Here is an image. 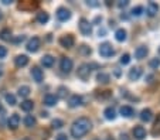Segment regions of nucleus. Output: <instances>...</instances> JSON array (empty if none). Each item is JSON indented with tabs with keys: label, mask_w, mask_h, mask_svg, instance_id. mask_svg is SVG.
<instances>
[{
	"label": "nucleus",
	"mask_w": 160,
	"mask_h": 140,
	"mask_svg": "<svg viewBox=\"0 0 160 140\" xmlns=\"http://www.w3.org/2000/svg\"><path fill=\"white\" fill-rule=\"evenodd\" d=\"M91 128H92V123H91L89 119L79 118L71 126V136L74 139H81V137H84L91 130Z\"/></svg>",
	"instance_id": "obj_1"
},
{
	"label": "nucleus",
	"mask_w": 160,
	"mask_h": 140,
	"mask_svg": "<svg viewBox=\"0 0 160 140\" xmlns=\"http://www.w3.org/2000/svg\"><path fill=\"white\" fill-rule=\"evenodd\" d=\"M99 54L102 55V57L108 58V57H112V55L115 54V50L112 48L111 44L105 43V44H101L99 46Z\"/></svg>",
	"instance_id": "obj_2"
},
{
	"label": "nucleus",
	"mask_w": 160,
	"mask_h": 140,
	"mask_svg": "<svg viewBox=\"0 0 160 140\" xmlns=\"http://www.w3.org/2000/svg\"><path fill=\"white\" fill-rule=\"evenodd\" d=\"M79 30L84 36H91L92 33V24L88 22L87 18H81V22H79Z\"/></svg>",
	"instance_id": "obj_3"
},
{
	"label": "nucleus",
	"mask_w": 160,
	"mask_h": 140,
	"mask_svg": "<svg viewBox=\"0 0 160 140\" xmlns=\"http://www.w3.org/2000/svg\"><path fill=\"white\" fill-rule=\"evenodd\" d=\"M91 75V67L89 64H82L81 67L78 68V76L81 79H88Z\"/></svg>",
	"instance_id": "obj_4"
},
{
	"label": "nucleus",
	"mask_w": 160,
	"mask_h": 140,
	"mask_svg": "<svg viewBox=\"0 0 160 140\" xmlns=\"http://www.w3.org/2000/svg\"><path fill=\"white\" fill-rule=\"evenodd\" d=\"M72 67H74V62H72V60L71 58H62L61 60V71L62 72H71V70H72Z\"/></svg>",
	"instance_id": "obj_5"
},
{
	"label": "nucleus",
	"mask_w": 160,
	"mask_h": 140,
	"mask_svg": "<svg viewBox=\"0 0 160 140\" xmlns=\"http://www.w3.org/2000/svg\"><path fill=\"white\" fill-rule=\"evenodd\" d=\"M57 17L61 22H67V20L71 18V12L68 9H65V7H60V9L57 10Z\"/></svg>",
	"instance_id": "obj_6"
},
{
	"label": "nucleus",
	"mask_w": 160,
	"mask_h": 140,
	"mask_svg": "<svg viewBox=\"0 0 160 140\" xmlns=\"http://www.w3.org/2000/svg\"><path fill=\"white\" fill-rule=\"evenodd\" d=\"M74 43H75V40H74V37L71 36V34L61 37V40H60V44L64 48H71V47H74Z\"/></svg>",
	"instance_id": "obj_7"
},
{
	"label": "nucleus",
	"mask_w": 160,
	"mask_h": 140,
	"mask_svg": "<svg viewBox=\"0 0 160 140\" xmlns=\"http://www.w3.org/2000/svg\"><path fill=\"white\" fill-rule=\"evenodd\" d=\"M18 125H20V116H18L17 113H13L9 118L7 126H9V129H12V130H16V129L18 128Z\"/></svg>",
	"instance_id": "obj_8"
},
{
	"label": "nucleus",
	"mask_w": 160,
	"mask_h": 140,
	"mask_svg": "<svg viewBox=\"0 0 160 140\" xmlns=\"http://www.w3.org/2000/svg\"><path fill=\"white\" fill-rule=\"evenodd\" d=\"M38 48H40V38L38 37H33L27 43V50L30 52H36L38 51Z\"/></svg>",
	"instance_id": "obj_9"
},
{
	"label": "nucleus",
	"mask_w": 160,
	"mask_h": 140,
	"mask_svg": "<svg viewBox=\"0 0 160 140\" xmlns=\"http://www.w3.org/2000/svg\"><path fill=\"white\" fill-rule=\"evenodd\" d=\"M31 76H33V79L36 81V82H41L42 79H44V74H42V71L40 70L38 67H33L31 68Z\"/></svg>",
	"instance_id": "obj_10"
},
{
	"label": "nucleus",
	"mask_w": 160,
	"mask_h": 140,
	"mask_svg": "<svg viewBox=\"0 0 160 140\" xmlns=\"http://www.w3.org/2000/svg\"><path fill=\"white\" fill-rule=\"evenodd\" d=\"M133 136H135L136 140H143L146 137V130L142 126H136V128L133 129Z\"/></svg>",
	"instance_id": "obj_11"
},
{
	"label": "nucleus",
	"mask_w": 160,
	"mask_h": 140,
	"mask_svg": "<svg viewBox=\"0 0 160 140\" xmlns=\"http://www.w3.org/2000/svg\"><path fill=\"white\" fill-rule=\"evenodd\" d=\"M148 52H149L148 47H145V46L138 47V48H136V51H135V57L138 58V60H142V58H146Z\"/></svg>",
	"instance_id": "obj_12"
},
{
	"label": "nucleus",
	"mask_w": 160,
	"mask_h": 140,
	"mask_svg": "<svg viewBox=\"0 0 160 140\" xmlns=\"http://www.w3.org/2000/svg\"><path fill=\"white\" fill-rule=\"evenodd\" d=\"M70 108H77V106H81L82 105V98L79 95H72L70 98V102H68Z\"/></svg>",
	"instance_id": "obj_13"
},
{
	"label": "nucleus",
	"mask_w": 160,
	"mask_h": 140,
	"mask_svg": "<svg viewBox=\"0 0 160 140\" xmlns=\"http://www.w3.org/2000/svg\"><path fill=\"white\" fill-rule=\"evenodd\" d=\"M14 64L17 65V67H26V65L28 64V57L27 55H17L14 60Z\"/></svg>",
	"instance_id": "obj_14"
},
{
	"label": "nucleus",
	"mask_w": 160,
	"mask_h": 140,
	"mask_svg": "<svg viewBox=\"0 0 160 140\" xmlns=\"http://www.w3.org/2000/svg\"><path fill=\"white\" fill-rule=\"evenodd\" d=\"M157 12H159V6H157L156 3H153V2H150V3L148 4V9H146L148 16L149 17H153V16H156Z\"/></svg>",
	"instance_id": "obj_15"
},
{
	"label": "nucleus",
	"mask_w": 160,
	"mask_h": 140,
	"mask_svg": "<svg viewBox=\"0 0 160 140\" xmlns=\"http://www.w3.org/2000/svg\"><path fill=\"white\" fill-rule=\"evenodd\" d=\"M140 75H142V70H140V68H138V67H135V68H132V70H130L129 79H130V81H136V79L140 78Z\"/></svg>",
	"instance_id": "obj_16"
},
{
	"label": "nucleus",
	"mask_w": 160,
	"mask_h": 140,
	"mask_svg": "<svg viewBox=\"0 0 160 140\" xmlns=\"http://www.w3.org/2000/svg\"><path fill=\"white\" fill-rule=\"evenodd\" d=\"M57 101H58V98L51 94L45 95V98H44V104L47 105V106H54V105L57 104Z\"/></svg>",
	"instance_id": "obj_17"
},
{
	"label": "nucleus",
	"mask_w": 160,
	"mask_h": 140,
	"mask_svg": "<svg viewBox=\"0 0 160 140\" xmlns=\"http://www.w3.org/2000/svg\"><path fill=\"white\" fill-rule=\"evenodd\" d=\"M54 57L52 55H44V57L41 58V64L44 65V67H47V68H50V67H52L54 65Z\"/></svg>",
	"instance_id": "obj_18"
},
{
	"label": "nucleus",
	"mask_w": 160,
	"mask_h": 140,
	"mask_svg": "<svg viewBox=\"0 0 160 140\" xmlns=\"http://www.w3.org/2000/svg\"><path fill=\"white\" fill-rule=\"evenodd\" d=\"M103 115H105V118L108 119V120H113V119L116 118V110L113 109V108H106Z\"/></svg>",
	"instance_id": "obj_19"
},
{
	"label": "nucleus",
	"mask_w": 160,
	"mask_h": 140,
	"mask_svg": "<svg viewBox=\"0 0 160 140\" xmlns=\"http://www.w3.org/2000/svg\"><path fill=\"white\" fill-rule=\"evenodd\" d=\"M20 108H21V110H24V112H30V110H33V108H34V102L33 101H24V102H21Z\"/></svg>",
	"instance_id": "obj_20"
},
{
	"label": "nucleus",
	"mask_w": 160,
	"mask_h": 140,
	"mask_svg": "<svg viewBox=\"0 0 160 140\" xmlns=\"http://www.w3.org/2000/svg\"><path fill=\"white\" fill-rule=\"evenodd\" d=\"M115 38L118 40L119 43L125 41V40H126V30H123V28H119V30H116V33H115Z\"/></svg>",
	"instance_id": "obj_21"
},
{
	"label": "nucleus",
	"mask_w": 160,
	"mask_h": 140,
	"mask_svg": "<svg viewBox=\"0 0 160 140\" xmlns=\"http://www.w3.org/2000/svg\"><path fill=\"white\" fill-rule=\"evenodd\" d=\"M48 18H50L48 13L41 12V13H38V14H37V22H38L40 24H45V23L48 22Z\"/></svg>",
	"instance_id": "obj_22"
},
{
	"label": "nucleus",
	"mask_w": 160,
	"mask_h": 140,
	"mask_svg": "<svg viewBox=\"0 0 160 140\" xmlns=\"http://www.w3.org/2000/svg\"><path fill=\"white\" fill-rule=\"evenodd\" d=\"M121 115L125 116V118H130V116H133V108H130V106H122L121 108Z\"/></svg>",
	"instance_id": "obj_23"
},
{
	"label": "nucleus",
	"mask_w": 160,
	"mask_h": 140,
	"mask_svg": "<svg viewBox=\"0 0 160 140\" xmlns=\"http://www.w3.org/2000/svg\"><path fill=\"white\" fill-rule=\"evenodd\" d=\"M140 119H142L143 122H149L152 119V110L150 109H143L142 113H140Z\"/></svg>",
	"instance_id": "obj_24"
},
{
	"label": "nucleus",
	"mask_w": 160,
	"mask_h": 140,
	"mask_svg": "<svg viewBox=\"0 0 160 140\" xmlns=\"http://www.w3.org/2000/svg\"><path fill=\"white\" fill-rule=\"evenodd\" d=\"M24 125L27 126V128H33V126L36 125V118H34L33 115H27L24 118Z\"/></svg>",
	"instance_id": "obj_25"
},
{
	"label": "nucleus",
	"mask_w": 160,
	"mask_h": 140,
	"mask_svg": "<svg viewBox=\"0 0 160 140\" xmlns=\"http://www.w3.org/2000/svg\"><path fill=\"white\" fill-rule=\"evenodd\" d=\"M97 79H98V82L108 84L109 82V75L108 74H105V72H99L98 74V76H97Z\"/></svg>",
	"instance_id": "obj_26"
},
{
	"label": "nucleus",
	"mask_w": 160,
	"mask_h": 140,
	"mask_svg": "<svg viewBox=\"0 0 160 140\" xmlns=\"http://www.w3.org/2000/svg\"><path fill=\"white\" fill-rule=\"evenodd\" d=\"M18 95H20L21 98H27L28 95H30V88H28V86H20V88H18Z\"/></svg>",
	"instance_id": "obj_27"
},
{
	"label": "nucleus",
	"mask_w": 160,
	"mask_h": 140,
	"mask_svg": "<svg viewBox=\"0 0 160 140\" xmlns=\"http://www.w3.org/2000/svg\"><path fill=\"white\" fill-rule=\"evenodd\" d=\"M153 134H160V113L157 115V119L154 122V126H153Z\"/></svg>",
	"instance_id": "obj_28"
},
{
	"label": "nucleus",
	"mask_w": 160,
	"mask_h": 140,
	"mask_svg": "<svg viewBox=\"0 0 160 140\" xmlns=\"http://www.w3.org/2000/svg\"><path fill=\"white\" fill-rule=\"evenodd\" d=\"M6 102L10 105V106H14L16 105V96L12 95V94H7L6 95Z\"/></svg>",
	"instance_id": "obj_29"
},
{
	"label": "nucleus",
	"mask_w": 160,
	"mask_h": 140,
	"mask_svg": "<svg viewBox=\"0 0 160 140\" xmlns=\"http://www.w3.org/2000/svg\"><path fill=\"white\" fill-rule=\"evenodd\" d=\"M0 38L2 40H10L12 38V33H10V30H3L2 33H0Z\"/></svg>",
	"instance_id": "obj_30"
},
{
	"label": "nucleus",
	"mask_w": 160,
	"mask_h": 140,
	"mask_svg": "<svg viewBox=\"0 0 160 140\" xmlns=\"http://www.w3.org/2000/svg\"><path fill=\"white\" fill-rule=\"evenodd\" d=\"M67 94H68L67 88H64V86H60V88H58V96L57 98H65Z\"/></svg>",
	"instance_id": "obj_31"
},
{
	"label": "nucleus",
	"mask_w": 160,
	"mask_h": 140,
	"mask_svg": "<svg viewBox=\"0 0 160 140\" xmlns=\"http://www.w3.org/2000/svg\"><path fill=\"white\" fill-rule=\"evenodd\" d=\"M51 126H52L54 129L62 128V120H60V119H54V120H52V123H51Z\"/></svg>",
	"instance_id": "obj_32"
},
{
	"label": "nucleus",
	"mask_w": 160,
	"mask_h": 140,
	"mask_svg": "<svg viewBox=\"0 0 160 140\" xmlns=\"http://www.w3.org/2000/svg\"><path fill=\"white\" fill-rule=\"evenodd\" d=\"M129 61H130V55H129V54L122 55V58H121V64L126 65V64H129Z\"/></svg>",
	"instance_id": "obj_33"
},
{
	"label": "nucleus",
	"mask_w": 160,
	"mask_h": 140,
	"mask_svg": "<svg viewBox=\"0 0 160 140\" xmlns=\"http://www.w3.org/2000/svg\"><path fill=\"white\" fill-rule=\"evenodd\" d=\"M142 12H143V7L138 6V7H135V9L132 10V14H133V16H136V17H138V16H140V14H142Z\"/></svg>",
	"instance_id": "obj_34"
},
{
	"label": "nucleus",
	"mask_w": 160,
	"mask_h": 140,
	"mask_svg": "<svg viewBox=\"0 0 160 140\" xmlns=\"http://www.w3.org/2000/svg\"><path fill=\"white\" fill-rule=\"evenodd\" d=\"M159 65H160V60H159V58H154V60H152V61H150V67L152 68H157Z\"/></svg>",
	"instance_id": "obj_35"
},
{
	"label": "nucleus",
	"mask_w": 160,
	"mask_h": 140,
	"mask_svg": "<svg viewBox=\"0 0 160 140\" xmlns=\"http://www.w3.org/2000/svg\"><path fill=\"white\" fill-rule=\"evenodd\" d=\"M6 55H7V50H6V47L0 46V58H4Z\"/></svg>",
	"instance_id": "obj_36"
},
{
	"label": "nucleus",
	"mask_w": 160,
	"mask_h": 140,
	"mask_svg": "<svg viewBox=\"0 0 160 140\" xmlns=\"http://www.w3.org/2000/svg\"><path fill=\"white\" fill-rule=\"evenodd\" d=\"M128 4H129V2H128V0H121V2L118 3V6L119 7H126Z\"/></svg>",
	"instance_id": "obj_37"
},
{
	"label": "nucleus",
	"mask_w": 160,
	"mask_h": 140,
	"mask_svg": "<svg viewBox=\"0 0 160 140\" xmlns=\"http://www.w3.org/2000/svg\"><path fill=\"white\" fill-rule=\"evenodd\" d=\"M55 140H68V137H67V134H58Z\"/></svg>",
	"instance_id": "obj_38"
},
{
	"label": "nucleus",
	"mask_w": 160,
	"mask_h": 140,
	"mask_svg": "<svg viewBox=\"0 0 160 140\" xmlns=\"http://www.w3.org/2000/svg\"><path fill=\"white\" fill-rule=\"evenodd\" d=\"M23 40H24V36H20L14 40V43H20V41H23Z\"/></svg>",
	"instance_id": "obj_39"
},
{
	"label": "nucleus",
	"mask_w": 160,
	"mask_h": 140,
	"mask_svg": "<svg viewBox=\"0 0 160 140\" xmlns=\"http://www.w3.org/2000/svg\"><path fill=\"white\" fill-rule=\"evenodd\" d=\"M121 140H129V139H128L126 134H121Z\"/></svg>",
	"instance_id": "obj_40"
},
{
	"label": "nucleus",
	"mask_w": 160,
	"mask_h": 140,
	"mask_svg": "<svg viewBox=\"0 0 160 140\" xmlns=\"http://www.w3.org/2000/svg\"><path fill=\"white\" fill-rule=\"evenodd\" d=\"M88 4H89V6H98V3H95V2H88Z\"/></svg>",
	"instance_id": "obj_41"
},
{
	"label": "nucleus",
	"mask_w": 160,
	"mask_h": 140,
	"mask_svg": "<svg viewBox=\"0 0 160 140\" xmlns=\"http://www.w3.org/2000/svg\"><path fill=\"white\" fill-rule=\"evenodd\" d=\"M41 116H42V118H47V116H48V113H47V112H41Z\"/></svg>",
	"instance_id": "obj_42"
},
{
	"label": "nucleus",
	"mask_w": 160,
	"mask_h": 140,
	"mask_svg": "<svg viewBox=\"0 0 160 140\" xmlns=\"http://www.w3.org/2000/svg\"><path fill=\"white\" fill-rule=\"evenodd\" d=\"M2 74H3V70H2V67H0V76H2Z\"/></svg>",
	"instance_id": "obj_43"
},
{
	"label": "nucleus",
	"mask_w": 160,
	"mask_h": 140,
	"mask_svg": "<svg viewBox=\"0 0 160 140\" xmlns=\"http://www.w3.org/2000/svg\"><path fill=\"white\" fill-rule=\"evenodd\" d=\"M2 17H3V14H2V10H0V18H2Z\"/></svg>",
	"instance_id": "obj_44"
},
{
	"label": "nucleus",
	"mask_w": 160,
	"mask_h": 140,
	"mask_svg": "<svg viewBox=\"0 0 160 140\" xmlns=\"http://www.w3.org/2000/svg\"><path fill=\"white\" fill-rule=\"evenodd\" d=\"M23 140H30V139H28V137H24V139H23Z\"/></svg>",
	"instance_id": "obj_45"
}]
</instances>
